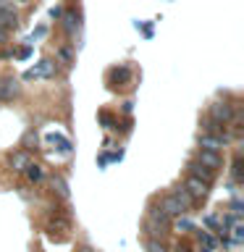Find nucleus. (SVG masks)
<instances>
[{"label":"nucleus","instance_id":"6e6552de","mask_svg":"<svg viewBox=\"0 0 244 252\" xmlns=\"http://www.w3.org/2000/svg\"><path fill=\"white\" fill-rule=\"evenodd\" d=\"M189 168H192V176L202 179V181H210L213 179V171L210 168H202V165H189Z\"/></svg>","mask_w":244,"mask_h":252},{"label":"nucleus","instance_id":"9d476101","mask_svg":"<svg viewBox=\"0 0 244 252\" xmlns=\"http://www.w3.org/2000/svg\"><path fill=\"white\" fill-rule=\"evenodd\" d=\"M150 218H152V220H157V223H160V226H168V213H165L163 208H155L152 213H150Z\"/></svg>","mask_w":244,"mask_h":252},{"label":"nucleus","instance_id":"0eeeda50","mask_svg":"<svg viewBox=\"0 0 244 252\" xmlns=\"http://www.w3.org/2000/svg\"><path fill=\"white\" fill-rule=\"evenodd\" d=\"M200 147L213 150V153H218V150L223 147V142H220L218 137H210V134H205V137H200Z\"/></svg>","mask_w":244,"mask_h":252},{"label":"nucleus","instance_id":"f03ea898","mask_svg":"<svg viewBox=\"0 0 244 252\" xmlns=\"http://www.w3.org/2000/svg\"><path fill=\"white\" fill-rule=\"evenodd\" d=\"M19 82H16L13 76H8V79H0V97L3 100H13L16 94H19Z\"/></svg>","mask_w":244,"mask_h":252},{"label":"nucleus","instance_id":"7ed1b4c3","mask_svg":"<svg viewBox=\"0 0 244 252\" xmlns=\"http://www.w3.org/2000/svg\"><path fill=\"white\" fill-rule=\"evenodd\" d=\"M186 189H189V194H192L194 200H200V197L208 194V181H202V179L192 176V179L186 181Z\"/></svg>","mask_w":244,"mask_h":252},{"label":"nucleus","instance_id":"2eb2a0df","mask_svg":"<svg viewBox=\"0 0 244 252\" xmlns=\"http://www.w3.org/2000/svg\"><path fill=\"white\" fill-rule=\"evenodd\" d=\"M24 142H27V145H31V142H34V145H37V134H34V131H29L27 137H24Z\"/></svg>","mask_w":244,"mask_h":252},{"label":"nucleus","instance_id":"dca6fc26","mask_svg":"<svg viewBox=\"0 0 244 252\" xmlns=\"http://www.w3.org/2000/svg\"><path fill=\"white\" fill-rule=\"evenodd\" d=\"M5 39H8V32H5L3 27H0V42H5Z\"/></svg>","mask_w":244,"mask_h":252},{"label":"nucleus","instance_id":"9b49d317","mask_svg":"<svg viewBox=\"0 0 244 252\" xmlns=\"http://www.w3.org/2000/svg\"><path fill=\"white\" fill-rule=\"evenodd\" d=\"M13 165H16V171H24V168L29 165V155H27V153L13 155Z\"/></svg>","mask_w":244,"mask_h":252},{"label":"nucleus","instance_id":"f257e3e1","mask_svg":"<svg viewBox=\"0 0 244 252\" xmlns=\"http://www.w3.org/2000/svg\"><path fill=\"white\" fill-rule=\"evenodd\" d=\"M210 116L215 118V121H231V116H234V108L228 105V102H213L210 105Z\"/></svg>","mask_w":244,"mask_h":252},{"label":"nucleus","instance_id":"ddd939ff","mask_svg":"<svg viewBox=\"0 0 244 252\" xmlns=\"http://www.w3.org/2000/svg\"><path fill=\"white\" fill-rule=\"evenodd\" d=\"M173 197H176V200H179L181 205H184V208H186L189 202H192V194H189V192H184V189H176V192H173Z\"/></svg>","mask_w":244,"mask_h":252},{"label":"nucleus","instance_id":"1a4fd4ad","mask_svg":"<svg viewBox=\"0 0 244 252\" xmlns=\"http://www.w3.org/2000/svg\"><path fill=\"white\" fill-rule=\"evenodd\" d=\"M53 189H58V194L63 197V200H68V184L61 176H53Z\"/></svg>","mask_w":244,"mask_h":252},{"label":"nucleus","instance_id":"39448f33","mask_svg":"<svg viewBox=\"0 0 244 252\" xmlns=\"http://www.w3.org/2000/svg\"><path fill=\"white\" fill-rule=\"evenodd\" d=\"M163 210L168 213V216H181V213H184L186 208H184V205H181L173 194H168V197L163 200Z\"/></svg>","mask_w":244,"mask_h":252},{"label":"nucleus","instance_id":"423d86ee","mask_svg":"<svg viewBox=\"0 0 244 252\" xmlns=\"http://www.w3.org/2000/svg\"><path fill=\"white\" fill-rule=\"evenodd\" d=\"M19 24V16H16V8H0V27H16Z\"/></svg>","mask_w":244,"mask_h":252},{"label":"nucleus","instance_id":"4468645a","mask_svg":"<svg viewBox=\"0 0 244 252\" xmlns=\"http://www.w3.org/2000/svg\"><path fill=\"white\" fill-rule=\"evenodd\" d=\"M150 252H168V250H165L157 239H152V242H150Z\"/></svg>","mask_w":244,"mask_h":252},{"label":"nucleus","instance_id":"f8f14e48","mask_svg":"<svg viewBox=\"0 0 244 252\" xmlns=\"http://www.w3.org/2000/svg\"><path fill=\"white\" fill-rule=\"evenodd\" d=\"M24 171H27V176H29L31 181H39V179H42V168H39V165H27Z\"/></svg>","mask_w":244,"mask_h":252},{"label":"nucleus","instance_id":"20e7f679","mask_svg":"<svg viewBox=\"0 0 244 252\" xmlns=\"http://www.w3.org/2000/svg\"><path fill=\"white\" fill-rule=\"evenodd\" d=\"M200 163L205 165V168H210V171H215V168H220V155L218 153H213V150H200Z\"/></svg>","mask_w":244,"mask_h":252}]
</instances>
